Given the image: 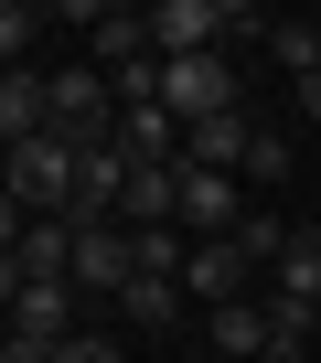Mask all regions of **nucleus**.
I'll return each instance as SVG.
<instances>
[{"instance_id":"nucleus-1","label":"nucleus","mask_w":321,"mask_h":363,"mask_svg":"<svg viewBox=\"0 0 321 363\" xmlns=\"http://www.w3.org/2000/svg\"><path fill=\"white\" fill-rule=\"evenodd\" d=\"M75 160H86V150H75L65 128L22 139V150H11V214H65V225H75Z\"/></svg>"},{"instance_id":"nucleus-5","label":"nucleus","mask_w":321,"mask_h":363,"mask_svg":"<svg viewBox=\"0 0 321 363\" xmlns=\"http://www.w3.org/2000/svg\"><path fill=\"white\" fill-rule=\"evenodd\" d=\"M150 43H160V65L225 54V0H160V11H150Z\"/></svg>"},{"instance_id":"nucleus-17","label":"nucleus","mask_w":321,"mask_h":363,"mask_svg":"<svg viewBox=\"0 0 321 363\" xmlns=\"http://www.w3.org/2000/svg\"><path fill=\"white\" fill-rule=\"evenodd\" d=\"M246 182H289V128H257V150H246Z\"/></svg>"},{"instance_id":"nucleus-2","label":"nucleus","mask_w":321,"mask_h":363,"mask_svg":"<svg viewBox=\"0 0 321 363\" xmlns=\"http://www.w3.org/2000/svg\"><path fill=\"white\" fill-rule=\"evenodd\" d=\"M246 214H257V203L236 193V171H193V160H183V225H193V246H236Z\"/></svg>"},{"instance_id":"nucleus-15","label":"nucleus","mask_w":321,"mask_h":363,"mask_svg":"<svg viewBox=\"0 0 321 363\" xmlns=\"http://www.w3.org/2000/svg\"><path fill=\"white\" fill-rule=\"evenodd\" d=\"M33 33H43V0H0V54H11V75H22Z\"/></svg>"},{"instance_id":"nucleus-4","label":"nucleus","mask_w":321,"mask_h":363,"mask_svg":"<svg viewBox=\"0 0 321 363\" xmlns=\"http://www.w3.org/2000/svg\"><path fill=\"white\" fill-rule=\"evenodd\" d=\"M0 278H75V225L65 214H11V267Z\"/></svg>"},{"instance_id":"nucleus-19","label":"nucleus","mask_w":321,"mask_h":363,"mask_svg":"<svg viewBox=\"0 0 321 363\" xmlns=\"http://www.w3.org/2000/svg\"><path fill=\"white\" fill-rule=\"evenodd\" d=\"M300 118H321V75H300Z\"/></svg>"},{"instance_id":"nucleus-13","label":"nucleus","mask_w":321,"mask_h":363,"mask_svg":"<svg viewBox=\"0 0 321 363\" xmlns=\"http://www.w3.org/2000/svg\"><path fill=\"white\" fill-rule=\"evenodd\" d=\"M118 320H129V331H172V320H183V278H129V289H118Z\"/></svg>"},{"instance_id":"nucleus-12","label":"nucleus","mask_w":321,"mask_h":363,"mask_svg":"<svg viewBox=\"0 0 321 363\" xmlns=\"http://www.w3.org/2000/svg\"><path fill=\"white\" fill-rule=\"evenodd\" d=\"M268 299H300V310H321V235H310V225H300V235H289V257L268 267Z\"/></svg>"},{"instance_id":"nucleus-11","label":"nucleus","mask_w":321,"mask_h":363,"mask_svg":"<svg viewBox=\"0 0 321 363\" xmlns=\"http://www.w3.org/2000/svg\"><path fill=\"white\" fill-rule=\"evenodd\" d=\"M268 299V289H257ZM268 363H321V320L300 299H268Z\"/></svg>"},{"instance_id":"nucleus-16","label":"nucleus","mask_w":321,"mask_h":363,"mask_svg":"<svg viewBox=\"0 0 321 363\" xmlns=\"http://www.w3.org/2000/svg\"><path fill=\"white\" fill-rule=\"evenodd\" d=\"M289 235H300V225H278V214H268V203H257V214H246V235H236V246H246V257H257V267H278V257H289Z\"/></svg>"},{"instance_id":"nucleus-14","label":"nucleus","mask_w":321,"mask_h":363,"mask_svg":"<svg viewBox=\"0 0 321 363\" xmlns=\"http://www.w3.org/2000/svg\"><path fill=\"white\" fill-rule=\"evenodd\" d=\"M268 54H278V75L300 86V75H321V22H278L268 33Z\"/></svg>"},{"instance_id":"nucleus-10","label":"nucleus","mask_w":321,"mask_h":363,"mask_svg":"<svg viewBox=\"0 0 321 363\" xmlns=\"http://www.w3.org/2000/svg\"><path fill=\"white\" fill-rule=\"evenodd\" d=\"M214 363H268V299H225L214 310Z\"/></svg>"},{"instance_id":"nucleus-18","label":"nucleus","mask_w":321,"mask_h":363,"mask_svg":"<svg viewBox=\"0 0 321 363\" xmlns=\"http://www.w3.org/2000/svg\"><path fill=\"white\" fill-rule=\"evenodd\" d=\"M54 363H129V352H118V342H107V331H75V342H65V352H54Z\"/></svg>"},{"instance_id":"nucleus-7","label":"nucleus","mask_w":321,"mask_h":363,"mask_svg":"<svg viewBox=\"0 0 321 363\" xmlns=\"http://www.w3.org/2000/svg\"><path fill=\"white\" fill-rule=\"evenodd\" d=\"M246 278H257V257H246V246H193V257H183V289H193L204 310H225V299H257Z\"/></svg>"},{"instance_id":"nucleus-3","label":"nucleus","mask_w":321,"mask_h":363,"mask_svg":"<svg viewBox=\"0 0 321 363\" xmlns=\"http://www.w3.org/2000/svg\"><path fill=\"white\" fill-rule=\"evenodd\" d=\"M160 107H172L183 128H193V118H225V107H236V65H225V54H183V65H160Z\"/></svg>"},{"instance_id":"nucleus-20","label":"nucleus","mask_w":321,"mask_h":363,"mask_svg":"<svg viewBox=\"0 0 321 363\" xmlns=\"http://www.w3.org/2000/svg\"><path fill=\"white\" fill-rule=\"evenodd\" d=\"M310 320H321V310H310Z\"/></svg>"},{"instance_id":"nucleus-6","label":"nucleus","mask_w":321,"mask_h":363,"mask_svg":"<svg viewBox=\"0 0 321 363\" xmlns=\"http://www.w3.org/2000/svg\"><path fill=\"white\" fill-rule=\"evenodd\" d=\"M129 278H139V235L129 225H75V289H107L118 299Z\"/></svg>"},{"instance_id":"nucleus-9","label":"nucleus","mask_w":321,"mask_h":363,"mask_svg":"<svg viewBox=\"0 0 321 363\" xmlns=\"http://www.w3.org/2000/svg\"><path fill=\"white\" fill-rule=\"evenodd\" d=\"M129 65H160L150 11H97V75H129Z\"/></svg>"},{"instance_id":"nucleus-8","label":"nucleus","mask_w":321,"mask_h":363,"mask_svg":"<svg viewBox=\"0 0 321 363\" xmlns=\"http://www.w3.org/2000/svg\"><path fill=\"white\" fill-rule=\"evenodd\" d=\"M246 150H257V118H236V107L183 128V160H193V171H246Z\"/></svg>"}]
</instances>
